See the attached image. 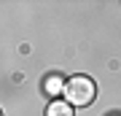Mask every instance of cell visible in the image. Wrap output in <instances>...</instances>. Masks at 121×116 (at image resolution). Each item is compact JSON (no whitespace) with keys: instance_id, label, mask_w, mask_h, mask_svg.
<instances>
[{"instance_id":"obj_1","label":"cell","mask_w":121,"mask_h":116,"mask_svg":"<svg viewBox=\"0 0 121 116\" xmlns=\"http://www.w3.org/2000/svg\"><path fill=\"white\" fill-rule=\"evenodd\" d=\"M62 95L67 97L70 105H89L94 100V95H97V86H94V81L89 76H73V78H67Z\"/></svg>"},{"instance_id":"obj_2","label":"cell","mask_w":121,"mask_h":116,"mask_svg":"<svg viewBox=\"0 0 121 116\" xmlns=\"http://www.w3.org/2000/svg\"><path fill=\"white\" fill-rule=\"evenodd\" d=\"M46 116H73V105L67 100H51L46 108Z\"/></svg>"},{"instance_id":"obj_3","label":"cell","mask_w":121,"mask_h":116,"mask_svg":"<svg viewBox=\"0 0 121 116\" xmlns=\"http://www.w3.org/2000/svg\"><path fill=\"white\" fill-rule=\"evenodd\" d=\"M65 84L67 81H62L59 76H51L48 84H46V92H48V95H59V92H65Z\"/></svg>"}]
</instances>
